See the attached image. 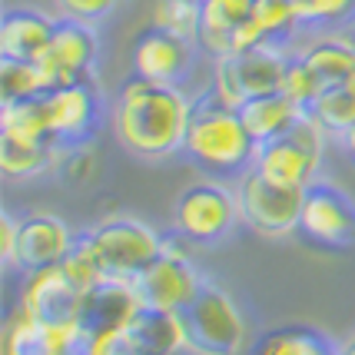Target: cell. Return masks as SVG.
<instances>
[{
    "instance_id": "6da1fadb",
    "label": "cell",
    "mask_w": 355,
    "mask_h": 355,
    "mask_svg": "<svg viewBox=\"0 0 355 355\" xmlns=\"http://www.w3.org/2000/svg\"><path fill=\"white\" fill-rule=\"evenodd\" d=\"M193 96L176 83L133 77L120 83L113 96V133L126 153L139 159H170L183 153Z\"/></svg>"
},
{
    "instance_id": "7a4b0ae2",
    "label": "cell",
    "mask_w": 355,
    "mask_h": 355,
    "mask_svg": "<svg viewBox=\"0 0 355 355\" xmlns=\"http://www.w3.org/2000/svg\"><path fill=\"white\" fill-rule=\"evenodd\" d=\"M183 153L213 176H243L252 166L256 139L239 110L230 107L213 87H206L193 96Z\"/></svg>"
},
{
    "instance_id": "3957f363",
    "label": "cell",
    "mask_w": 355,
    "mask_h": 355,
    "mask_svg": "<svg viewBox=\"0 0 355 355\" xmlns=\"http://www.w3.org/2000/svg\"><path fill=\"white\" fill-rule=\"evenodd\" d=\"M183 349L193 355H239L246 349V319L219 282L202 279L200 293L183 312H176Z\"/></svg>"
},
{
    "instance_id": "277c9868",
    "label": "cell",
    "mask_w": 355,
    "mask_h": 355,
    "mask_svg": "<svg viewBox=\"0 0 355 355\" xmlns=\"http://www.w3.org/2000/svg\"><path fill=\"white\" fill-rule=\"evenodd\" d=\"M322 150H325V130L306 110L293 123V130H286L282 137L266 139V143H256L252 170L276 186L306 189L315 180V170L322 163Z\"/></svg>"
},
{
    "instance_id": "5b68a950",
    "label": "cell",
    "mask_w": 355,
    "mask_h": 355,
    "mask_svg": "<svg viewBox=\"0 0 355 355\" xmlns=\"http://www.w3.org/2000/svg\"><path fill=\"white\" fill-rule=\"evenodd\" d=\"M96 259L103 266V276L113 282H133V279L163 252V236L130 216H113L87 230Z\"/></svg>"
},
{
    "instance_id": "8992f818",
    "label": "cell",
    "mask_w": 355,
    "mask_h": 355,
    "mask_svg": "<svg viewBox=\"0 0 355 355\" xmlns=\"http://www.w3.org/2000/svg\"><path fill=\"white\" fill-rule=\"evenodd\" d=\"M289 50L286 44H259L249 50H236L226 57H216L213 67V90L230 103V107H243L252 96H263L282 87V73L289 63Z\"/></svg>"
},
{
    "instance_id": "52a82bcc",
    "label": "cell",
    "mask_w": 355,
    "mask_h": 355,
    "mask_svg": "<svg viewBox=\"0 0 355 355\" xmlns=\"http://www.w3.org/2000/svg\"><path fill=\"white\" fill-rule=\"evenodd\" d=\"M180 239H183L180 232L163 236V252L130 282V293H133L137 306H150V309L159 312H183L193 302V295L200 293L202 276L196 272V266L186 259V252L180 249Z\"/></svg>"
},
{
    "instance_id": "ba28073f",
    "label": "cell",
    "mask_w": 355,
    "mask_h": 355,
    "mask_svg": "<svg viewBox=\"0 0 355 355\" xmlns=\"http://www.w3.org/2000/svg\"><path fill=\"white\" fill-rule=\"evenodd\" d=\"M239 219V200L223 183H193L176 196L173 206V226L186 243H200L213 246L219 239H226L230 230Z\"/></svg>"
},
{
    "instance_id": "9c48e42d",
    "label": "cell",
    "mask_w": 355,
    "mask_h": 355,
    "mask_svg": "<svg viewBox=\"0 0 355 355\" xmlns=\"http://www.w3.org/2000/svg\"><path fill=\"white\" fill-rule=\"evenodd\" d=\"M236 200H239V219L266 239H282L299 230L302 189L269 183L249 166L236 183Z\"/></svg>"
},
{
    "instance_id": "30bf717a",
    "label": "cell",
    "mask_w": 355,
    "mask_h": 355,
    "mask_svg": "<svg viewBox=\"0 0 355 355\" xmlns=\"http://www.w3.org/2000/svg\"><path fill=\"white\" fill-rule=\"evenodd\" d=\"M299 232L315 246L342 249L355 243V200L336 183L312 180L302 189Z\"/></svg>"
},
{
    "instance_id": "8fae6325",
    "label": "cell",
    "mask_w": 355,
    "mask_h": 355,
    "mask_svg": "<svg viewBox=\"0 0 355 355\" xmlns=\"http://www.w3.org/2000/svg\"><path fill=\"white\" fill-rule=\"evenodd\" d=\"M46 107V123H50V137L57 146H77V143H90L96 126H100V93L93 77L70 80L63 87L44 93Z\"/></svg>"
},
{
    "instance_id": "7c38bea8",
    "label": "cell",
    "mask_w": 355,
    "mask_h": 355,
    "mask_svg": "<svg viewBox=\"0 0 355 355\" xmlns=\"http://www.w3.org/2000/svg\"><path fill=\"white\" fill-rule=\"evenodd\" d=\"M96 53H100V40H96L93 24L57 17L50 46H46L44 57H37V67H40V77H44L46 90L63 87V83L80 77H93Z\"/></svg>"
},
{
    "instance_id": "4fadbf2b",
    "label": "cell",
    "mask_w": 355,
    "mask_h": 355,
    "mask_svg": "<svg viewBox=\"0 0 355 355\" xmlns=\"http://www.w3.org/2000/svg\"><path fill=\"white\" fill-rule=\"evenodd\" d=\"M27 315L46 325H67L87 319V295L80 293L63 272V266L24 272V289H20V306Z\"/></svg>"
},
{
    "instance_id": "5bb4252c",
    "label": "cell",
    "mask_w": 355,
    "mask_h": 355,
    "mask_svg": "<svg viewBox=\"0 0 355 355\" xmlns=\"http://www.w3.org/2000/svg\"><path fill=\"white\" fill-rule=\"evenodd\" d=\"M193 53H196V44H189L183 37H176L170 31H159V27H146V31L137 33L133 40V73L146 80H156V83H183L186 73L193 70Z\"/></svg>"
},
{
    "instance_id": "9a60e30c",
    "label": "cell",
    "mask_w": 355,
    "mask_h": 355,
    "mask_svg": "<svg viewBox=\"0 0 355 355\" xmlns=\"http://www.w3.org/2000/svg\"><path fill=\"white\" fill-rule=\"evenodd\" d=\"M77 236L60 216L50 213H31L20 216V232H17V269L20 272H37L50 269L67 259V252L73 249Z\"/></svg>"
},
{
    "instance_id": "2e32d148",
    "label": "cell",
    "mask_w": 355,
    "mask_h": 355,
    "mask_svg": "<svg viewBox=\"0 0 355 355\" xmlns=\"http://www.w3.org/2000/svg\"><path fill=\"white\" fill-rule=\"evenodd\" d=\"M57 17L37 7H7L0 17V57L7 60H37L44 57L53 37Z\"/></svg>"
},
{
    "instance_id": "e0dca14e",
    "label": "cell",
    "mask_w": 355,
    "mask_h": 355,
    "mask_svg": "<svg viewBox=\"0 0 355 355\" xmlns=\"http://www.w3.org/2000/svg\"><path fill=\"white\" fill-rule=\"evenodd\" d=\"M309 67V73L325 87H336L355 73V37L345 33H322L295 53Z\"/></svg>"
},
{
    "instance_id": "ac0fdd59",
    "label": "cell",
    "mask_w": 355,
    "mask_h": 355,
    "mask_svg": "<svg viewBox=\"0 0 355 355\" xmlns=\"http://www.w3.org/2000/svg\"><path fill=\"white\" fill-rule=\"evenodd\" d=\"M252 3L256 0H202V24L196 46L213 60L232 53V33L249 20Z\"/></svg>"
},
{
    "instance_id": "d6986e66",
    "label": "cell",
    "mask_w": 355,
    "mask_h": 355,
    "mask_svg": "<svg viewBox=\"0 0 355 355\" xmlns=\"http://www.w3.org/2000/svg\"><path fill=\"white\" fill-rule=\"evenodd\" d=\"M302 113H306V110L299 107V103H293L282 90L252 96V100H246V103L239 107V116H243V123H246V130L252 133L256 143L282 137L286 130H293V123Z\"/></svg>"
},
{
    "instance_id": "ffe728a7",
    "label": "cell",
    "mask_w": 355,
    "mask_h": 355,
    "mask_svg": "<svg viewBox=\"0 0 355 355\" xmlns=\"http://www.w3.org/2000/svg\"><path fill=\"white\" fill-rule=\"evenodd\" d=\"M0 137H14V139H24V143H46V146H57L53 137H50L44 96L0 100Z\"/></svg>"
},
{
    "instance_id": "44dd1931",
    "label": "cell",
    "mask_w": 355,
    "mask_h": 355,
    "mask_svg": "<svg viewBox=\"0 0 355 355\" xmlns=\"http://www.w3.org/2000/svg\"><path fill=\"white\" fill-rule=\"evenodd\" d=\"M252 355H336V342L312 325H282L266 332Z\"/></svg>"
},
{
    "instance_id": "7402d4cb",
    "label": "cell",
    "mask_w": 355,
    "mask_h": 355,
    "mask_svg": "<svg viewBox=\"0 0 355 355\" xmlns=\"http://www.w3.org/2000/svg\"><path fill=\"white\" fill-rule=\"evenodd\" d=\"M57 146L46 143H24L14 137H0V170L10 180H31L53 166Z\"/></svg>"
},
{
    "instance_id": "603a6c76",
    "label": "cell",
    "mask_w": 355,
    "mask_h": 355,
    "mask_svg": "<svg viewBox=\"0 0 355 355\" xmlns=\"http://www.w3.org/2000/svg\"><path fill=\"white\" fill-rule=\"evenodd\" d=\"M3 355H53V325L17 309L3 329Z\"/></svg>"
},
{
    "instance_id": "cb8c5ba5",
    "label": "cell",
    "mask_w": 355,
    "mask_h": 355,
    "mask_svg": "<svg viewBox=\"0 0 355 355\" xmlns=\"http://www.w3.org/2000/svg\"><path fill=\"white\" fill-rule=\"evenodd\" d=\"M309 113L322 123L325 133H336L342 137L349 126L355 123V90L349 83H336V87H325L315 100H312Z\"/></svg>"
},
{
    "instance_id": "d4e9b609",
    "label": "cell",
    "mask_w": 355,
    "mask_h": 355,
    "mask_svg": "<svg viewBox=\"0 0 355 355\" xmlns=\"http://www.w3.org/2000/svg\"><path fill=\"white\" fill-rule=\"evenodd\" d=\"M150 24L159 27V31L183 37L189 44H196L202 24V3H196V0H156Z\"/></svg>"
},
{
    "instance_id": "484cf974",
    "label": "cell",
    "mask_w": 355,
    "mask_h": 355,
    "mask_svg": "<svg viewBox=\"0 0 355 355\" xmlns=\"http://www.w3.org/2000/svg\"><path fill=\"white\" fill-rule=\"evenodd\" d=\"M46 83L40 77L37 60H7L0 57V100H27L44 96Z\"/></svg>"
},
{
    "instance_id": "4316f807",
    "label": "cell",
    "mask_w": 355,
    "mask_h": 355,
    "mask_svg": "<svg viewBox=\"0 0 355 355\" xmlns=\"http://www.w3.org/2000/svg\"><path fill=\"white\" fill-rule=\"evenodd\" d=\"M302 27H342L355 17V0H295Z\"/></svg>"
},
{
    "instance_id": "83f0119b",
    "label": "cell",
    "mask_w": 355,
    "mask_h": 355,
    "mask_svg": "<svg viewBox=\"0 0 355 355\" xmlns=\"http://www.w3.org/2000/svg\"><path fill=\"white\" fill-rule=\"evenodd\" d=\"M279 90L286 93L293 103H299L302 110H309L312 100L322 93V83L312 77L309 67H306V63L293 53V57H289V63H286V73H282V87H279Z\"/></svg>"
},
{
    "instance_id": "f1b7e54d",
    "label": "cell",
    "mask_w": 355,
    "mask_h": 355,
    "mask_svg": "<svg viewBox=\"0 0 355 355\" xmlns=\"http://www.w3.org/2000/svg\"><path fill=\"white\" fill-rule=\"evenodd\" d=\"M53 170L60 173L67 183H87L90 173H93V153L87 150V143H77V146H57Z\"/></svg>"
},
{
    "instance_id": "f546056e",
    "label": "cell",
    "mask_w": 355,
    "mask_h": 355,
    "mask_svg": "<svg viewBox=\"0 0 355 355\" xmlns=\"http://www.w3.org/2000/svg\"><path fill=\"white\" fill-rule=\"evenodd\" d=\"M53 7H57V17H67V20H80V24H100V20H107L116 7H120V0H53Z\"/></svg>"
},
{
    "instance_id": "4dcf8cb0",
    "label": "cell",
    "mask_w": 355,
    "mask_h": 355,
    "mask_svg": "<svg viewBox=\"0 0 355 355\" xmlns=\"http://www.w3.org/2000/svg\"><path fill=\"white\" fill-rule=\"evenodd\" d=\"M93 355H143V349L137 345V339L130 336V329L123 322L107 325L96 332V345H93Z\"/></svg>"
},
{
    "instance_id": "1f68e13d",
    "label": "cell",
    "mask_w": 355,
    "mask_h": 355,
    "mask_svg": "<svg viewBox=\"0 0 355 355\" xmlns=\"http://www.w3.org/2000/svg\"><path fill=\"white\" fill-rule=\"evenodd\" d=\"M17 232H20V219L3 209V216H0V259H3L7 272L17 269Z\"/></svg>"
},
{
    "instance_id": "d6a6232c",
    "label": "cell",
    "mask_w": 355,
    "mask_h": 355,
    "mask_svg": "<svg viewBox=\"0 0 355 355\" xmlns=\"http://www.w3.org/2000/svg\"><path fill=\"white\" fill-rule=\"evenodd\" d=\"M339 143H342V153L349 156V159H352V166H355V123L349 126L345 133H342V137H339Z\"/></svg>"
},
{
    "instance_id": "836d02e7",
    "label": "cell",
    "mask_w": 355,
    "mask_h": 355,
    "mask_svg": "<svg viewBox=\"0 0 355 355\" xmlns=\"http://www.w3.org/2000/svg\"><path fill=\"white\" fill-rule=\"evenodd\" d=\"M336 355H355V332H349L342 342H336Z\"/></svg>"
},
{
    "instance_id": "e575fe53",
    "label": "cell",
    "mask_w": 355,
    "mask_h": 355,
    "mask_svg": "<svg viewBox=\"0 0 355 355\" xmlns=\"http://www.w3.org/2000/svg\"><path fill=\"white\" fill-rule=\"evenodd\" d=\"M196 3H202V0H196Z\"/></svg>"
}]
</instances>
